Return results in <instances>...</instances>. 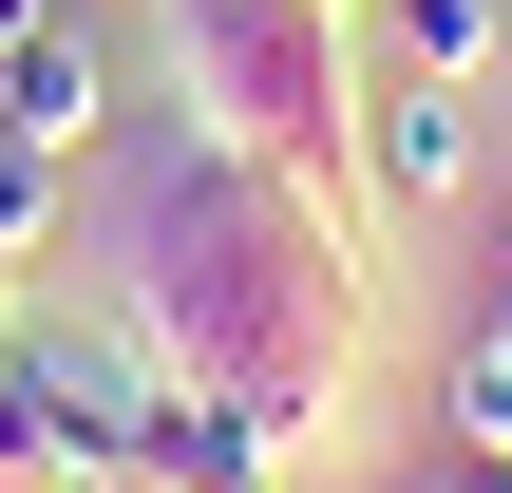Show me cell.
Instances as JSON below:
<instances>
[{
    "label": "cell",
    "mask_w": 512,
    "mask_h": 493,
    "mask_svg": "<svg viewBox=\"0 0 512 493\" xmlns=\"http://www.w3.org/2000/svg\"><path fill=\"white\" fill-rule=\"evenodd\" d=\"M114 323L304 456L361 380V190L247 171L190 114H152V152L114 171Z\"/></svg>",
    "instance_id": "obj_1"
},
{
    "label": "cell",
    "mask_w": 512,
    "mask_h": 493,
    "mask_svg": "<svg viewBox=\"0 0 512 493\" xmlns=\"http://www.w3.org/2000/svg\"><path fill=\"white\" fill-rule=\"evenodd\" d=\"M171 114L247 171L361 190V0H171Z\"/></svg>",
    "instance_id": "obj_2"
},
{
    "label": "cell",
    "mask_w": 512,
    "mask_h": 493,
    "mask_svg": "<svg viewBox=\"0 0 512 493\" xmlns=\"http://www.w3.org/2000/svg\"><path fill=\"white\" fill-rule=\"evenodd\" d=\"M361 171H380L399 209H456V190H475V76H380V95H361Z\"/></svg>",
    "instance_id": "obj_3"
},
{
    "label": "cell",
    "mask_w": 512,
    "mask_h": 493,
    "mask_svg": "<svg viewBox=\"0 0 512 493\" xmlns=\"http://www.w3.org/2000/svg\"><path fill=\"white\" fill-rule=\"evenodd\" d=\"M0 133H38V152H95V133H114V57H95V19H76V0L0 57Z\"/></svg>",
    "instance_id": "obj_4"
},
{
    "label": "cell",
    "mask_w": 512,
    "mask_h": 493,
    "mask_svg": "<svg viewBox=\"0 0 512 493\" xmlns=\"http://www.w3.org/2000/svg\"><path fill=\"white\" fill-rule=\"evenodd\" d=\"M437 437H456V475H494V456H512V361H494V342H456V380H437Z\"/></svg>",
    "instance_id": "obj_5"
},
{
    "label": "cell",
    "mask_w": 512,
    "mask_h": 493,
    "mask_svg": "<svg viewBox=\"0 0 512 493\" xmlns=\"http://www.w3.org/2000/svg\"><path fill=\"white\" fill-rule=\"evenodd\" d=\"M399 19V76H494V0H380Z\"/></svg>",
    "instance_id": "obj_6"
},
{
    "label": "cell",
    "mask_w": 512,
    "mask_h": 493,
    "mask_svg": "<svg viewBox=\"0 0 512 493\" xmlns=\"http://www.w3.org/2000/svg\"><path fill=\"white\" fill-rule=\"evenodd\" d=\"M0 493H95V475H76V437L38 418V380H19V361H0Z\"/></svg>",
    "instance_id": "obj_7"
},
{
    "label": "cell",
    "mask_w": 512,
    "mask_h": 493,
    "mask_svg": "<svg viewBox=\"0 0 512 493\" xmlns=\"http://www.w3.org/2000/svg\"><path fill=\"white\" fill-rule=\"evenodd\" d=\"M0 247H19V266L57 247V152H38V133H0Z\"/></svg>",
    "instance_id": "obj_8"
},
{
    "label": "cell",
    "mask_w": 512,
    "mask_h": 493,
    "mask_svg": "<svg viewBox=\"0 0 512 493\" xmlns=\"http://www.w3.org/2000/svg\"><path fill=\"white\" fill-rule=\"evenodd\" d=\"M38 19H57V0H0V57H19V38H38Z\"/></svg>",
    "instance_id": "obj_9"
},
{
    "label": "cell",
    "mask_w": 512,
    "mask_h": 493,
    "mask_svg": "<svg viewBox=\"0 0 512 493\" xmlns=\"http://www.w3.org/2000/svg\"><path fill=\"white\" fill-rule=\"evenodd\" d=\"M19 304H38V285H19V247H0V342H19Z\"/></svg>",
    "instance_id": "obj_10"
},
{
    "label": "cell",
    "mask_w": 512,
    "mask_h": 493,
    "mask_svg": "<svg viewBox=\"0 0 512 493\" xmlns=\"http://www.w3.org/2000/svg\"><path fill=\"white\" fill-rule=\"evenodd\" d=\"M475 342H494V361H512V285H494V323H475Z\"/></svg>",
    "instance_id": "obj_11"
},
{
    "label": "cell",
    "mask_w": 512,
    "mask_h": 493,
    "mask_svg": "<svg viewBox=\"0 0 512 493\" xmlns=\"http://www.w3.org/2000/svg\"><path fill=\"white\" fill-rule=\"evenodd\" d=\"M494 247H512V190H494Z\"/></svg>",
    "instance_id": "obj_12"
},
{
    "label": "cell",
    "mask_w": 512,
    "mask_h": 493,
    "mask_svg": "<svg viewBox=\"0 0 512 493\" xmlns=\"http://www.w3.org/2000/svg\"><path fill=\"white\" fill-rule=\"evenodd\" d=\"M437 493H494V475H437Z\"/></svg>",
    "instance_id": "obj_13"
},
{
    "label": "cell",
    "mask_w": 512,
    "mask_h": 493,
    "mask_svg": "<svg viewBox=\"0 0 512 493\" xmlns=\"http://www.w3.org/2000/svg\"><path fill=\"white\" fill-rule=\"evenodd\" d=\"M494 493H512V456H494Z\"/></svg>",
    "instance_id": "obj_14"
},
{
    "label": "cell",
    "mask_w": 512,
    "mask_h": 493,
    "mask_svg": "<svg viewBox=\"0 0 512 493\" xmlns=\"http://www.w3.org/2000/svg\"><path fill=\"white\" fill-rule=\"evenodd\" d=\"M266 493H285V475H266Z\"/></svg>",
    "instance_id": "obj_15"
}]
</instances>
